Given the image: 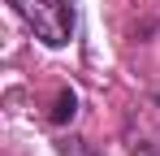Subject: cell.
Segmentation results:
<instances>
[{
	"mask_svg": "<svg viewBox=\"0 0 160 156\" xmlns=\"http://www.w3.org/2000/svg\"><path fill=\"white\" fill-rule=\"evenodd\" d=\"M126 152H130V156H160V143H152L143 130L130 126V130H126Z\"/></svg>",
	"mask_w": 160,
	"mask_h": 156,
	"instance_id": "1",
	"label": "cell"
},
{
	"mask_svg": "<svg viewBox=\"0 0 160 156\" xmlns=\"http://www.w3.org/2000/svg\"><path fill=\"white\" fill-rule=\"evenodd\" d=\"M156 108H160V96H156Z\"/></svg>",
	"mask_w": 160,
	"mask_h": 156,
	"instance_id": "2",
	"label": "cell"
}]
</instances>
